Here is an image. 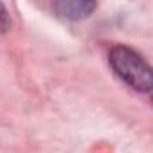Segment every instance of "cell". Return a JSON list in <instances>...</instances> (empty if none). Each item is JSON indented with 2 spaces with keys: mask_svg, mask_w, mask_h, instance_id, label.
I'll list each match as a JSON object with an SVG mask.
<instances>
[{
  "mask_svg": "<svg viewBox=\"0 0 153 153\" xmlns=\"http://www.w3.org/2000/svg\"><path fill=\"white\" fill-rule=\"evenodd\" d=\"M7 24H9V13H7V9H6L4 4H0V27L6 29Z\"/></svg>",
  "mask_w": 153,
  "mask_h": 153,
  "instance_id": "cell-3",
  "label": "cell"
},
{
  "mask_svg": "<svg viewBox=\"0 0 153 153\" xmlns=\"http://www.w3.org/2000/svg\"><path fill=\"white\" fill-rule=\"evenodd\" d=\"M108 59L114 72L133 90H139V92L151 90V85H153L151 67L146 63V59L139 52L124 45H115L110 51Z\"/></svg>",
  "mask_w": 153,
  "mask_h": 153,
  "instance_id": "cell-1",
  "label": "cell"
},
{
  "mask_svg": "<svg viewBox=\"0 0 153 153\" xmlns=\"http://www.w3.org/2000/svg\"><path fill=\"white\" fill-rule=\"evenodd\" d=\"M52 7L63 18L81 20V18H87L97 7V4L90 2V0H59V2H54Z\"/></svg>",
  "mask_w": 153,
  "mask_h": 153,
  "instance_id": "cell-2",
  "label": "cell"
}]
</instances>
